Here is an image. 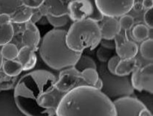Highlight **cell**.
<instances>
[{
	"instance_id": "836d02e7",
	"label": "cell",
	"mask_w": 153,
	"mask_h": 116,
	"mask_svg": "<svg viewBox=\"0 0 153 116\" xmlns=\"http://www.w3.org/2000/svg\"><path fill=\"white\" fill-rule=\"evenodd\" d=\"M42 17H44V16H42V15L41 14L38 8L33 10V13H32V15L30 18V22L35 24L36 23L38 22Z\"/></svg>"
},
{
	"instance_id": "44dd1931",
	"label": "cell",
	"mask_w": 153,
	"mask_h": 116,
	"mask_svg": "<svg viewBox=\"0 0 153 116\" xmlns=\"http://www.w3.org/2000/svg\"><path fill=\"white\" fill-rule=\"evenodd\" d=\"M131 35L134 40L137 42H142L149 38V29L144 24H137L133 28Z\"/></svg>"
},
{
	"instance_id": "74e56055",
	"label": "cell",
	"mask_w": 153,
	"mask_h": 116,
	"mask_svg": "<svg viewBox=\"0 0 153 116\" xmlns=\"http://www.w3.org/2000/svg\"><path fill=\"white\" fill-rule=\"evenodd\" d=\"M2 63H3V57L1 55V50H0V69L1 68V67L2 66Z\"/></svg>"
},
{
	"instance_id": "5b68a950",
	"label": "cell",
	"mask_w": 153,
	"mask_h": 116,
	"mask_svg": "<svg viewBox=\"0 0 153 116\" xmlns=\"http://www.w3.org/2000/svg\"><path fill=\"white\" fill-rule=\"evenodd\" d=\"M97 71L102 83L100 91L112 101L133 94L134 88L129 76L112 74L107 69L105 63H102Z\"/></svg>"
},
{
	"instance_id": "52a82bcc",
	"label": "cell",
	"mask_w": 153,
	"mask_h": 116,
	"mask_svg": "<svg viewBox=\"0 0 153 116\" xmlns=\"http://www.w3.org/2000/svg\"><path fill=\"white\" fill-rule=\"evenodd\" d=\"M115 116H152L151 111L139 99L133 96L119 98L112 101Z\"/></svg>"
},
{
	"instance_id": "2e32d148",
	"label": "cell",
	"mask_w": 153,
	"mask_h": 116,
	"mask_svg": "<svg viewBox=\"0 0 153 116\" xmlns=\"http://www.w3.org/2000/svg\"><path fill=\"white\" fill-rule=\"evenodd\" d=\"M18 62L22 65L23 71H29L35 68L37 57L35 52L31 48L23 46L19 50L17 56Z\"/></svg>"
},
{
	"instance_id": "9a60e30c",
	"label": "cell",
	"mask_w": 153,
	"mask_h": 116,
	"mask_svg": "<svg viewBox=\"0 0 153 116\" xmlns=\"http://www.w3.org/2000/svg\"><path fill=\"white\" fill-rule=\"evenodd\" d=\"M102 39H114V38L121 32V29L118 20L115 18L106 17L99 24Z\"/></svg>"
},
{
	"instance_id": "30bf717a",
	"label": "cell",
	"mask_w": 153,
	"mask_h": 116,
	"mask_svg": "<svg viewBox=\"0 0 153 116\" xmlns=\"http://www.w3.org/2000/svg\"><path fill=\"white\" fill-rule=\"evenodd\" d=\"M102 14L106 17L117 18L127 14L132 9L134 1H94Z\"/></svg>"
},
{
	"instance_id": "ac0fdd59",
	"label": "cell",
	"mask_w": 153,
	"mask_h": 116,
	"mask_svg": "<svg viewBox=\"0 0 153 116\" xmlns=\"http://www.w3.org/2000/svg\"><path fill=\"white\" fill-rule=\"evenodd\" d=\"M81 72L83 80L87 86L92 87L100 90L102 87V83L97 69L88 68L83 70Z\"/></svg>"
},
{
	"instance_id": "603a6c76",
	"label": "cell",
	"mask_w": 153,
	"mask_h": 116,
	"mask_svg": "<svg viewBox=\"0 0 153 116\" xmlns=\"http://www.w3.org/2000/svg\"><path fill=\"white\" fill-rule=\"evenodd\" d=\"M74 66L79 72L88 68L97 69L95 61L91 57L87 55H81Z\"/></svg>"
},
{
	"instance_id": "484cf974",
	"label": "cell",
	"mask_w": 153,
	"mask_h": 116,
	"mask_svg": "<svg viewBox=\"0 0 153 116\" xmlns=\"http://www.w3.org/2000/svg\"><path fill=\"white\" fill-rule=\"evenodd\" d=\"M48 23H49L51 26L55 28V29H58L59 28L65 26L69 22V17L68 15H65L60 17H52L50 16H46Z\"/></svg>"
},
{
	"instance_id": "f546056e",
	"label": "cell",
	"mask_w": 153,
	"mask_h": 116,
	"mask_svg": "<svg viewBox=\"0 0 153 116\" xmlns=\"http://www.w3.org/2000/svg\"><path fill=\"white\" fill-rule=\"evenodd\" d=\"M120 60V58L117 55H115V56H112L108 60V61L107 62V63H106L107 69L112 74L115 75V69Z\"/></svg>"
},
{
	"instance_id": "d590c367",
	"label": "cell",
	"mask_w": 153,
	"mask_h": 116,
	"mask_svg": "<svg viewBox=\"0 0 153 116\" xmlns=\"http://www.w3.org/2000/svg\"><path fill=\"white\" fill-rule=\"evenodd\" d=\"M142 4L143 9H145L146 10L151 9L153 7V1L152 0L142 1Z\"/></svg>"
},
{
	"instance_id": "277c9868",
	"label": "cell",
	"mask_w": 153,
	"mask_h": 116,
	"mask_svg": "<svg viewBox=\"0 0 153 116\" xmlns=\"http://www.w3.org/2000/svg\"><path fill=\"white\" fill-rule=\"evenodd\" d=\"M102 39L99 23L91 20L74 22L67 31L66 41L68 47L78 53L92 51Z\"/></svg>"
},
{
	"instance_id": "4316f807",
	"label": "cell",
	"mask_w": 153,
	"mask_h": 116,
	"mask_svg": "<svg viewBox=\"0 0 153 116\" xmlns=\"http://www.w3.org/2000/svg\"><path fill=\"white\" fill-rule=\"evenodd\" d=\"M21 5H22V1H0V6H3L4 10L2 13L8 14L10 16Z\"/></svg>"
},
{
	"instance_id": "ffe728a7",
	"label": "cell",
	"mask_w": 153,
	"mask_h": 116,
	"mask_svg": "<svg viewBox=\"0 0 153 116\" xmlns=\"http://www.w3.org/2000/svg\"><path fill=\"white\" fill-rule=\"evenodd\" d=\"M2 69L4 73L9 77H17L23 71L22 65L17 60H5L3 62Z\"/></svg>"
},
{
	"instance_id": "83f0119b",
	"label": "cell",
	"mask_w": 153,
	"mask_h": 116,
	"mask_svg": "<svg viewBox=\"0 0 153 116\" xmlns=\"http://www.w3.org/2000/svg\"><path fill=\"white\" fill-rule=\"evenodd\" d=\"M121 29L126 32L131 29L134 25V18L128 14H126L120 17L118 20Z\"/></svg>"
},
{
	"instance_id": "d6a6232c",
	"label": "cell",
	"mask_w": 153,
	"mask_h": 116,
	"mask_svg": "<svg viewBox=\"0 0 153 116\" xmlns=\"http://www.w3.org/2000/svg\"><path fill=\"white\" fill-rule=\"evenodd\" d=\"M99 44H100V46L111 51L115 49V43L114 39H102Z\"/></svg>"
},
{
	"instance_id": "3957f363",
	"label": "cell",
	"mask_w": 153,
	"mask_h": 116,
	"mask_svg": "<svg viewBox=\"0 0 153 116\" xmlns=\"http://www.w3.org/2000/svg\"><path fill=\"white\" fill-rule=\"evenodd\" d=\"M67 31L53 29L41 39L38 50L41 58L50 68L54 70L74 66L82 53L71 50L66 41Z\"/></svg>"
},
{
	"instance_id": "e575fe53",
	"label": "cell",
	"mask_w": 153,
	"mask_h": 116,
	"mask_svg": "<svg viewBox=\"0 0 153 116\" xmlns=\"http://www.w3.org/2000/svg\"><path fill=\"white\" fill-rule=\"evenodd\" d=\"M11 23L10 16L6 13L0 14V26L6 25Z\"/></svg>"
},
{
	"instance_id": "6da1fadb",
	"label": "cell",
	"mask_w": 153,
	"mask_h": 116,
	"mask_svg": "<svg viewBox=\"0 0 153 116\" xmlns=\"http://www.w3.org/2000/svg\"><path fill=\"white\" fill-rule=\"evenodd\" d=\"M56 76L45 69H36L23 76L14 88L17 105L26 116H54L65 94L56 88Z\"/></svg>"
},
{
	"instance_id": "d6986e66",
	"label": "cell",
	"mask_w": 153,
	"mask_h": 116,
	"mask_svg": "<svg viewBox=\"0 0 153 116\" xmlns=\"http://www.w3.org/2000/svg\"><path fill=\"white\" fill-rule=\"evenodd\" d=\"M32 13L33 10L25 6L22 4V5L19 7L15 11L10 15L11 23L18 24L26 23L30 21Z\"/></svg>"
},
{
	"instance_id": "8fae6325",
	"label": "cell",
	"mask_w": 153,
	"mask_h": 116,
	"mask_svg": "<svg viewBox=\"0 0 153 116\" xmlns=\"http://www.w3.org/2000/svg\"><path fill=\"white\" fill-rule=\"evenodd\" d=\"M115 51L120 59L135 58L138 53V46L136 42L128 39L126 32H120L114 38Z\"/></svg>"
},
{
	"instance_id": "8d00e7d4",
	"label": "cell",
	"mask_w": 153,
	"mask_h": 116,
	"mask_svg": "<svg viewBox=\"0 0 153 116\" xmlns=\"http://www.w3.org/2000/svg\"><path fill=\"white\" fill-rule=\"evenodd\" d=\"M142 1H134L133 8L136 11H140L143 9Z\"/></svg>"
},
{
	"instance_id": "7a4b0ae2",
	"label": "cell",
	"mask_w": 153,
	"mask_h": 116,
	"mask_svg": "<svg viewBox=\"0 0 153 116\" xmlns=\"http://www.w3.org/2000/svg\"><path fill=\"white\" fill-rule=\"evenodd\" d=\"M56 116H115L113 102L100 90L84 86L66 93L61 99Z\"/></svg>"
},
{
	"instance_id": "7c38bea8",
	"label": "cell",
	"mask_w": 153,
	"mask_h": 116,
	"mask_svg": "<svg viewBox=\"0 0 153 116\" xmlns=\"http://www.w3.org/2000/svg\"><path fill=\"white\" fill-rule=\"evenodd\" d=\"M0 116H26L16 104L14 88L0 90Z\"/></svg>"
},
{
	"instance_id": "f1b7e54d",
	"label": "cell",
	"mask_w": 153,
	"mask_h": 116,
	"mask_svg": "<svg viewBox=\"0 0 153 116\" xmlns=\"http://www.w3.org/2000/svg\"><path fill=\"white\" fill-rule=\"evenodd\" d=\"M96 56L102 63H106L112 57V51L100 46L96 51Z\"/></svg>"
},
{
	"instance_id": "9c48e42d",
	"label": "cell",
	"mask_w": 153,
	"mask_h": 116,
	"mask_svg": "<svg viewBox=\"0 0 153 116\" xmlns=\"http://www.w3.org/2000/svg\"><path fill=\"white\" fill-rule=\"evenodd\" d=\"M84 86L87 84L83 80L81 72L74 66L61 70L55 85L57 90L65 94L75 88Z\"/></svg>"
},
{
	"instance_id": "1f68e13d",
	"label": "cell",
	"mask_w": 153,
	"mask_h": 116,
	"mask_svg": "<svg viewBox=\"0 0 153 116\" xmlns=\"http://www.w3.org/2000/svg\"><path fill=\"white\" fill-rule=\"evenodd\" d=\"M23 5L25 6L32 9V10H35V9H38L39 8L41 5L44 2V1L42 0H36V1H29V0H25V1H22Z\"/></svg>"
},
{
	"instance_id": "e0dca14e",
	"label": "cell",
	"mask_w": 153,
	"mask_h": 116,
	"mask_svg": "<svg viewBox=\"0 0 153 116\" xmlns=\"http://www.w3.org/2000/svg\"><path fill=\"white\" fill-rule=\"evenodd\" d=\"M139 63L136 58L126 60L120 59L115 68V75L120 77L129 76Z\"/></svg>"
},
{
	"instance_id": "5bb4252c",
	"label": "cell",
	"mask_w": 153,
	"mask_h": 116,
	"mask_svg": "<svg viewBox=\"0 0 153 116\" xmlns=\"http://www.w3.org/2000/svg\"><path fill=\"white\" fill-rule=\"evenodd\" d=\"M25 28L22 36V44L35 52L38 50L41 41L39 30L35 24L30 21L25 23Z\"/></svg>"
},
{
	"instance_id": "4dcf8cb0",
	"label": "cell",
	"mask_w": 153,
	"mask_h": 116,
	"mask_svg": "<svg viewBox=\"0 0 153 116\" xmlns=\"http://www.w3.org/2000/svg\"><path fill=\"white\" fill-rule=\"evenodd\" d=\"M143 18L145 25L149 29H152L153 28V8L146 10L143 14Z\"/></svg>"
},
{
	"instance_id": "8992f818",
	"label": "cell",
	"mask_w": 153,
	"mask_h": 116,
	"mask_svg": "<svg viewBox=\"0 0 153 116\" xmlns=\"http://www.w3.org/2000/svg\"><path fill=\"white\" fill-rule=\"evenodd\" d=\"M68 8L69 19L74 22L91 20L98 23L103 19L94 1H69Z\"/></svg>"
},
{
	"instance_id": "ba28073f",
	"label": "cell",
	"mask_w": 153,
	"mask_h": 116,
	"mask_svg": "<svg viewBox=\"0 0 153 116\" xmlns=\"http://www.w3.org/2000/svg\"><path fill=\"white\" fill-rule=\"evenodd\" d=\"M131 83L134 90L153 93V63L150 62L143 66L140 63L131 73Z\"/></svg>"
},
{
	"instance_id": "d4e9b609",
	"label": "cell",
	"mask_w": 153,
	"mask_h": 116,
	"mask_svg": "<svg viewBox=\"0 0 153 116\" xmlns=\"http://www.w3.org/2000/svg\"><path fill=\"white\" fill-rule=\"evenodd\" d=\"M1 53L2 57L7 60H13L17 57L19 49L14 44L9 42L2 46Z\"/></svg>"
},
{
	"instance_id": "4fadbf2b",
	"label": "cell",
	"mask_w": 153,
	"mask_h": 116,
	"mask_svg": "<svg viewBox=\"0 0 153 116\" xmlns=\"http://www.w3.org/2000/svg\"><path fill=\"white\" fill-rule=\"evenodd\" d=\"M69 1H44L38 8L42 16L60 17L68 15V5Z\"/></svg>"
},
{
	"instance_id": "cb8c5ba5",
	"label": "cell",
	"mask_w": 153,
	"mask_h": 116,
	"mask_svg": "<svg viewBox=\"0 0 153 116\" xmlns=\"http://www.w3.org/2000/svg\"><path fill=\"white\" fill-rule=\"evenodd\" d=\"M14 35V28L12 23L0 26V45L9 43Z\"/></svg>"
},
{
	"instance_id": "7402d4cb",
	"label": "cell",
	"mask_w": 153,
	"mask_h": 116,
	"mask_svg": "<svg viewBox=\"0 0 153 116\" xmlns=\"http://www.w3.org/2000/svg\"><path fill=\"white\" fill-rule=\"evenodd\" d=\"M140 53L142 57L148 60H153V39L148 38L142 42L140 45Z\"/></svg>"
}]
</instances>
